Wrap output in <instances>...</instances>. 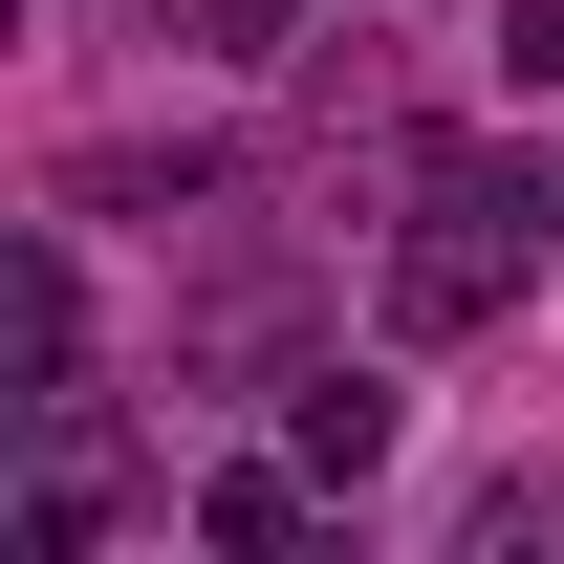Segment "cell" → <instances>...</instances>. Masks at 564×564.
<instances>
[{
  "label": "cell",
  "instance_id": "8992f818",
  "mask_svg": "<svg viewBox=\"0 0 564 564\" xmlns=\"http://www.w3.org/2000/svg\"><path fill=\"white\" fill-rule=\"evenodd\" d=\"M152 22H196V66H282V22H304V0H152Z\"/></svg>",
  "mask_w": 564,
  "mask_h": 564
},
{
  "label": "cell",
  "instance_id": "277c9868",
  "mask_svg": "<svg viewBox=\"0 0 564 564\" xmlns=\"http://www.w3.org/2000/svg\"><path fill=\"white\" fill-rule=\"evenodd\" d=\"M87 369V282H66V239H22V413Z\"/></svg>",
  "mask_w": 564,
  "mask_h": 564
},
{
  "label": "cell",
  "instance_id": "3957f363",
  "mask_svg": "<svg viewBox=\"0 0 564 564\" xmlns=\"http://www.w3.org/2000/svg\"><path fill=\"white\" fill-rule=\"evenodd\" d=\"M304 499H326L304 456H217V478H196V543H217V564H282V543H304Z\"/></svg>",
  "mask_w": 564,
  "mask_h": 564
},
{
  "label": "cell",
  "instance_id": "7a4b0ae2",
  "mask_svg": "<svg viewBox=\"0 0 564 564\" xmlns=\"http://www.w3.org/2000/svg\"><path fill=\"white\" fill-rule=\"evenodd\" d=\"M391 434H413V413H391L369 369H282V456H304L326 499H348V478H391Z\"/></svg>",
  "mask_w": 564,
  "mask_h": 564
},
{
  "label": "cell",
  "instance_id": "6da1fadb",
  "mask_svg": "<svg viewBox=\"0 0 564 564\" xmlns=\"http://www.w3.org/2000/svg\"><path fill=\"white\" fill-rule=\"evenodd\" d=\"M543 239H564V174H543V152H413V217H391V261H369L391 348L499 326V304L543 282Z\"/></svg>",
  "mask_w": 564,
  "mask_h": 564
},
{
  "label": "cell",
  "instance_id": "5b68a950",
  "mask_svg": "<svg viewBox=\"0 0 564 564\" xmlns=\"http://www.w3.org/2000/svg\"><path fill=\"white\" fill-rule=\"evenodd\" d=\"M543 543H564V499H543V478H499V499H456V564H543Z\"/></svg>",
  "mask_w": 564,
  "mask_h": 564
},
{
  "label": "cell",
  "instance_id": "52a82bcc",
  "mask_svg": "<svg viewBox=\"0 0 564 564\" xmlns=\"http://www.w3.org/2000/svg\"><path fill=\"white\" fill-rule=\"evenodd\" d=\"M499 87H564V0H499Z\"/></svg>",
  "mask_w": 564,
  "mask_h": 564
}]
</instances>
